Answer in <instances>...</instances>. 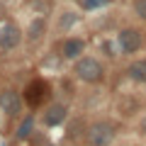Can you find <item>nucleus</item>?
<instances>
[{
  "mask_svg": "<svg viewBox=\"0 0 146 146\" xmlns=\"http://www.w3.org/2000/svg\"><path fill=\"white\" fill-rule=\"evenodd\" d=\"M71 73H73V78L83 85H102L107 80V66H105V61L93 56V54H85L76 63H71Z\"/></svg>",
  "mask_w": 146,
  "mask_h": 146,
  "instance_id": "1",
  "label": "nucleus"
},
{
  "mask_svg": "<svg viewBox=\"0 0 146 146\" xmlns=\"http://www.w3.org/2000/svg\"><path fill=\"white\" fill-rule=\"evenodd\" d=\"M112 3L115 0H78V7H80V12H98L102 7L112 5Z\"/></svg>",
  "mask_w": 146,
  "mask_h": 146,
  "instance_id": "13",
  "label": "nucleus"
},
{
  "mask_svg": "<svg viewBox=\"0 0 146 146\" xmlns=\"http://www.w3.org/2000/svg\"><path fill=\"white\" fill-rule=\"evenodd\" d=\"M46 32H49L46 15H36V17L29 20V25H27V29H25V42L27 44H39L44 36H46Z\"/></svg>",
  "mask_w": 146,
  "mask_h": 146,
  "instance_id": "10",
  "label": "nucleus"
},
{
  "mask_svg": "<svg viewBox=\"0 0 146 146\" xmlns=\"http://www.w3.org/2000/svg\"><path fill=\"white\" fill-rule=\"evenodd\" d=\"M54 100V88L46 78H32L29 83L22 88V102L34 112V110H44Z\"/></svg>",
  "mask_w": 146,
  "mask_h": 146,
  "instance_id": "3",
  "label": "nucleus"
},
{
  "mask_svg": "<svg viewBox=\"0 0 146 146\" xmlns=\"http://www.w3.org/2000/svg\"><path fill=\"white\" fill-rule=\"evenodd\" d=\"M68 112H71L68 102H61V100H51V102L44 107V112H42V124L46 127V129L61 127V124H66V122H68Z\"/></svg>",
  "mask_w": 146,
  "mask_h": 146,
  "instance_id": "8",
  "label": "nucleus"
},
{
  "mask_svg": "<svg viewBox=\"0 0 146 146\" xmlns=\"http://www.w3.org/2000/svg\"><path fill=\"white\" fill-rule=\"evenodd\" d=\"M22 42H25V32H22V27L17 25V22H3L0 25V51H17V49L22 46Z\"/></svg>",
  "mask_w": 146,
  "mask_h": 146,
  "instance_id": "7",
  "label": "nucleus"
},
{
  "mask_svg": "<svg viewBox=\"0 0 146 146\" xmlns=\"http://www.w3.org/2000/svg\"><path fill=\"white\" fill-rule=\"evenodd\" d=\"M129 10H131V17L134 20H139L141 25H146V0H131Z\"/></svg>",
  "mask_w": 146,
  "mask_h": 146,
  "instance_id": "14",
  "label": "nucleus"
},
{
  "mask_svg": "<svg viewBox=\"0 0 146 146\" xmlns=\"http://www.w3.org/2000/svg\"><path fill=\"white\" fill-rule=\"evenodd\" d=\"M115 46H117V54L124 58H134L141 49L146 46V32L136 25H127L122 29H117L115 34Z\"/></svg>",
  "mask_w": 146,
  "mask_h": 146,
  "instance_id": "2",
  "label": "nucleus"
},
{
  "mask_svg": "<svg viewBox=\"0 0 146 146\" xmlns=\"http://www.w3.org/2000/svg\"><path fill=\"white\" fill-rule=\"evenodd\" d=\"M85 51H88V42L83 36H76V34L58 36L56 44H54V54L61 61H68V63H76L80 56H85Z\"/></svg>",
  "mask_w": 146,
  "mask_h": 146,
  "instance_id": "5",
  "label": "nucleus"
},
{
  "mask_svg": "<svg viewBox=\"0 0 146 146\" xmlns=\"http://www.w3.org/2000/svg\"><path fill=\"white\" fill-rule=\"evenodd\" d=\"M80 20H83V17H80V12L76 10V7H61V10L54 15V27H51V29H54V34L66 36Z\"/></svg>",
  "mask_w": 146,
  "mask_h": 146,
  "instance_id": "9",
  "label": "nucleus"
},
{
  "mask_svg": "<svg viewBox=\"0 0 146 146\" xmlns=\"http://www.w3.org/2000/svg\"><path fill=\"white\" fill-rule=\"evenodd\" d=\"M85 146H110L117 136V124L110 119H93L85 127Z\"/></svg>",
  "mask_w": 146,
  "mask_h": 146,
  "instance_id": "4",
  "label": "nucleus"
},
{
  "mask_svg": "<svg viewBox=\"0 0 146 146\" xmlns=\"http://www.w3.org/2000/svg\"><path fill=\"white\" fill-rule=\"evenodd\" d=\"M73 3H78V0H73Z\"/></svg>",
  "mask_w": 146,
  "mask_h": 146,
  "instance_id": "16",
  "label": "nucleus"
},
{
  "mask_svg": "<svg viewBox=\"0 0 146 146\" xmlns=\"http://www.w3.org/2000/svg\"><path fill=\"white\" fill-rule=\"evenodd\" d=\"M136 134H139V136H144V139H146V115L141 117L139 122H136Z\"/></svg>",
  "mask_w": 146,
  "mask_h": 146,
  "instance_id": "15",
  "label": "nucleus"
},
{
  "mask_svg": "<svg viewBox=\"0 0 146 146\" xmlns=\"http://www.w3.org/2000/svg\"><path fill=\"white\" fill-rule=\"evenodd\" d=\"M22 110H25V102H22V93H17L15 88H3L0 90V112L5 119H17L22 117Z\"/></svg>",
  "mask_w": 146,
  "mask_h": 146,
  "instance_id": "6",
  "label": "nucleus"
},
{
  "mask_svg": "<svg viewBox=\"0 0 146 146\" xmlns=\"http://www.w3.org/2000/svg\"><path fill=\"white\" fill-rule=\"evenodd\" d=\"M124 76H127V80H131L136 85H146V56L131 58L124 66Z\"/></svg>",
  "mask_w": 146,
  "mask_h": 146,
  "instance_id": "11",
  "label": "nucleus"
},
{
  "mask_svg": "<svg viewBox=\"0 0 146 146\" xmlns=\"http://www.w3.org/2000/svg\"><path fill=\"white\" fill-rule=\"evenodd\" d=\"M34 131H36V117H34V112H29V115L20 117V122L15 127V139L17 141H29L34 136Z\"/></svg>",
  "mask_w": 146,
  "mask_h": 146,
  "instance_id": "12",
  "label": "nucleus"
}]
</instances>
